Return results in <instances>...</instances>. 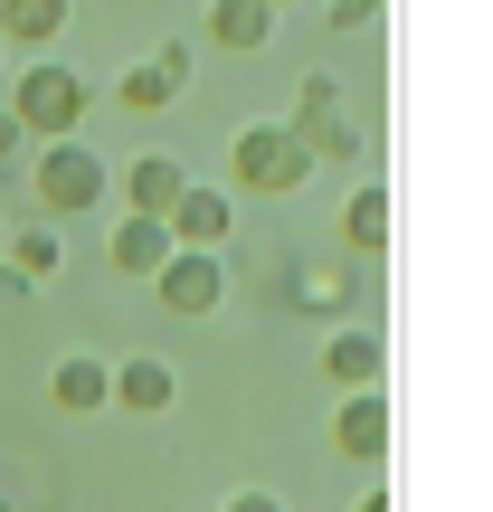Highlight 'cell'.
<instances>
[{"instance_id": "5", "label": "cell", "mask_w": 493, "mask_h": 512, "mask_svg": "<svg viewBox=\"0 0 493 512\" xmlns=\"http://www.w3.org/2000/svg\"><path fill=\"white\" fill-rule=\"evenodd\" d=\"M162 228H171V247H209V256H228V228H238V209H228V190L190 181L181 200L162 209Z\"/></svg>"}, {"instance_id": "9", "label": "cell", "mask_w": 493, "mask_h": 512, "mask_svg": "<svg viewBox=\"0 0 493 512\" xmlns=\"http://www.w3.org/2000/svg\"><path fill=\"white\" fill-rule=\"evenodd\" d=\"M171 399H181L171 361H114V380H105V408H124V418H162Z\"/></svg>"}, {"instance_id": "15", "label": "cell", "mask_w": 493, "mask_h": 512, "mask_svg": "<svg viewBox=\"0 0 493 512\" xmlns=\"http://www.w3.org/2000/svg\"><path fill=\"white\" fill-rule=\"evenodd\" d=\"M76 0H0V48H57Z\"/></svg>"}, {"instance_id": "7", "label": "cell", "mask_w": 493, "mask_h": 512, "mask_svg": "<svg viewBox=\"0 0 493 512\" xmlns=\"http://www.w3.org/2000/svg\"><path fill=\"white\" fill-rule=\"evenodd\" d=\"M332 446H342L351 465H380L389 456V389H342V408H332Z\"/></svg>"}, {"instance_id": "2", "label": "cell", "mask_w": 493, "mask_h": 512, "mask_svg": "<svg viewBox=\"0 0 493 512\" xmlns=\"http://www.w3.org/2000/svg\"><path fill=\"white\" fill-rule=\"evenodd\" d=\"M10 114H19V133H29V143H67V133H86L95 86L67 67V57H29V67H19V86H10Z\"/></svg>"}, {"instance_id": "20", "label": "cell", "mask_w": 493, "mask_h": 512, "mask_svg": "<svg viewBox=\"0 0 493 512\" xmlns=\"http://www.w3.org/2000/svg\"><path fill=\"white\" fill-rule=\"evenodd\" d=\"M219 512H285V503H275V494H266V484H247V494H228Z\"/></svg>"}, {"instance_id": "4", "label": "cell", "mask_w": 493, "mask_h": 512, "mask_svg": "<svg viewBox=\"0 0 493 512\" xmlns=\"http://www.w3.org/2000/svg\"><path fill=\"white\" fill-rule=\"evenodd\" d=\"M219 294H228V256H209V247H171V256H162V275H152V304L181 313V323L219 313Z\"/></svg>"}, {"instance_id": "23", "label": "cell", "mask_w": 493, "mask_h": 512, "mask_svg": "<svg viewBox=\"0 0 493 512\" xmlns=\"http://www.w3.org/2000/svg\"><path fill=\"white\" fill-rule=\"evenodd\" d=\"M266 10H294V0H266Z\"/></svg>"}, {"instance_id": "13", "label": "cell", "mask_w": 493, "mask_h": 512, "mask_svg": "<svg viewBox=\"0 0 493 512\" xmlns=\"http://www.w3.org/2000/svg\"><path fill=\"white\" fill-rule=\"evenodd\" d=\"M114 190H124V209H133V219H162V209H171V200L190 190V171L171 162V152H143V162H133V171H124Z\"/></svg>"}, {"instance_id": "18", "label": "cell", "mask_w": 493, "mask_h": 512, "mask_svg": "<svg viewBox=\"0 0 493 512\" xmlns=\"http://www.w3.org/2000/svg\"><path fill=\"white\" fill-rule=\"evenodd\" d=\"M19 162H29V133H19V114H10V105H0V181H10V171H19Z\"/></svg>"}, {"instance_id": "21", "label": "cell", "mask_w": 493, "mask_h": 512, "mask_svg": "<svg viewBox=\"0 0 493 512\" xmlns=\"http://www.w3.org/2000/svg\"><path fill=\"white\" fill-rule=\"evenodd\" d=\"M351 512H389V484H370V494H361V503H351Z\"/></svg>"}, {"instance_id": "12", "label": "cell", "mask_w": 493, "mask_h": 512, "mask_svg": "<svg viewBox=\"0 0 493 512\" xmlns=\"http://www.w3.org/2000/svg\"><path fill=\"white\" fill-rule=\"evenodd\" d=\"M200 29H209V48L256 57V48L275 38V10H266V0H209V10H200Z\"/></svg>"}, {"instance_id": "17", "label": "cell", "mask_w": 493, "mask_h": 512, "mask_svg": "<svg viewBox=\"0 0 493 512\" xmlns=\"http://www.w3.org/2000/svg\"><path fill=\"white\" fill-rule=\"evenodd\" d=\"M294 313L342 323V313H351V275H342V266H304V275H294Z\"/></svg>"}, {"instance_id": "8", "label": "cell", "mask_w": 493, "mask_h": 512, "mask_svg": "<svg viewBox=\"0 0 493 512\" xmlns=\"http://www.w3.org/2000/svg\"><path fill=\"white\" fill-rule=\"evenodd\" d=\"M57 256H67V247H57L48 219H10V228H0V275H10V294H38L57 275Z\"/></svg>"}, {"instance_id": "19", "label": "cell", "mask_w": 493, "mask_h": 512, "mask_svg": "<svg viewBox=\"0 0 493 512\" xmlns=\"http://www.w3.org/2000/svg\"><path fill=\"white\" fill-rule=\"evenodd\" d=\"M323 19H332V29H370V19H380V0H323Z\"/></svg>"}, {"instance_id": "11", "label": "cell", "mask_w": 493, "mask_h": 512, "mask_svg": "<svg viewBox=\"0 0 493 512\" xmlns=\"http://www.w3.org/2000/svg\"><path fill=\"white\" fill-rule=\"evenodd\" d=\"M162 256H171V228L162 219H114V238H105V266L114 275H133V285H152V275H162Z\"/></svg>"}, {"instance_id": "1", "label": "cell", "mask_w": 493, "mask_h": 512, "mask_svg": "<svg viewBox=\"0 0 493 512\" xmlns=\"http://www.w3.org/2000/svg\"><path fill=\"white\" fill-rule=\"evenodd\" d=\"M313 171H323V162H313V143L294 124H275V114H256V124L228 133V181H238L247 200H294Z\"/></svg>"}, {"instance_id": "14", "label": "cell", "mask_w": 493, "mask_h": 512, "mask_svg": "<svg viewBox=\"0 0 493 512\" xmlns=\"http://www.w3.org/2000/svg\"><path fill=\"white\" fill-rule=\"evenodd\" d=\"M105 380H114V361H95V351H67V361L48 370V399L67 408V418H95V408H105Z\"/></svg>"}, {"instance_id": "6", "label": "cell", "mask_w": 493, "mask_h": 512, "mask_svg": "<svg viewBox=\"0 0 493 512\" xmlns=\"http://www.w3.org/2000/svg\"><path fill=\"white\" fill-rule=\"evenodd\" d=\"M181 86H190V48H181V38H162L152 57H133V67H124V86H114V95H124L133 114H162V105H181Z\"/></svg>"}, {"instance_id": "22", "label": "cell", "mask_w": 493, "mask_h": 512, "mask_svg": "<svg viewBox=\"0 0 493 512\" xmlns=\"http://www.w3.org/2000/svg\"><path fill=\"white\" fill-rule=\"evenodd\" d=\"M10 219H19V209H10V190H0V228H10Z\"/></svg>"}, {"instance_id": "16", "label": "cell", "mask_w": 493, "mask_h": 512, "mask_svg": "<svg viewBox=\"0 0 493 512\" xmlns=\"http://www.w3.org/2000/svg\"><path fill=\"white\" fill-rule=\"evenodd\" d=\"M342 247H351V256H380V247H389V181H361V190H351Z\"/></svg>"}, {"instance_id": "3", "label": "cell", "mask_w": 493, "mask_h": 512, "mask_svg": "<svg viewBox=\"0 0 493 512\" xmlns=\"http://www.w3.org/2000/svg\"><path fill=\"white\" fill-rule=\"evenodd\" d=\"M29 190H38L48 219H76V209H105L114 200V171H105V152H95L86 133H67V143H38Z\"/></svg>"}, {"instance_id": "10", "label": "cell", "mask_w": 493, "mask_h": 512, "mask_svg": "<svg viewBox=\"0 0 493 512\" xmlns=\"http://www.w3.org/2000/svg\"><path fill=\"white\" fill-rule=\"evenodd\" d=\"M323 370H332V389H380L389 380V351H380V332H370V323H342L323 342Z\"/></svg>"}, {"instance_id": "24", "label": "cell", "mask_w": 493, "mask_h": 512, "mask_svg": "<svg viewBox=\"0 0 493 512\" xmlns=\"http://www.w3.org/2000/svg\"><path fill=\"white\" fill-rule=\"evenodd\" d=\"M0 512H10V494H0Z\"/></svg>"}]
</instances>
